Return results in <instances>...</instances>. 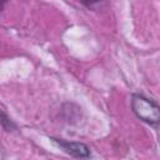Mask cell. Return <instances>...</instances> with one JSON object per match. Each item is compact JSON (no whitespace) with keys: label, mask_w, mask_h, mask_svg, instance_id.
<instances>
[{"label":"cell","mask_w":160,"mask_h":160,"mask_svg":"<svg viewBox=\"0 0 160 160\" xmlns=\"http://www.w3.org/2000/svg\"><path fill=\"white\" fill-rule=\"evenodd\" d=\"M131 108L134 114L142 121L156 125L160 122V108L151 100L146 99L141 95H132L131 99Z\"/></svg>","instance_id":"6da1fadb"},{"label":"cell","mask_w":160,"mask_h":160,"mask_svg":"<svg viewBox=\"0 0 160 160\" xmlns=\"http://www.w3.org/2000/svg\"><path fill=\"white\" fill-rule=\"evenodd\" d=\"M54 142H56L62 150H65L68 154L75 156V158H88L90 155V150L86 145L81 142H69L65 140H58L52 139Z\"/></svg>","instance_id":"7a4b0ae2"}]
</instances>
